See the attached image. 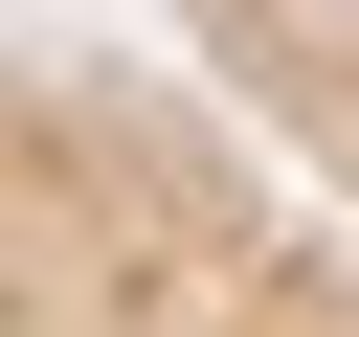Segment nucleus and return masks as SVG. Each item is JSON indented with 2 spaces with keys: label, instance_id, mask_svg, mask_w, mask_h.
Wrapping results in <instances>:
<instances>
[{
  "label": "nucleus",
  "instance_id": "nucleus-1",
  "mask_svg": "<svg viewBox=\"0 0 359 337\" xmlns=\"http://www.w3.org/2000/svg\"><path fill=\"white\" fill-rule=\"evenodd\" d=\"M0 337H359V202L202 45H22Z\"/></svg>",
  "mask_w": 359,
  "mask_h": 337
},
{
  "label": "nucleus",
  "instance_id": "nucleus-2",
  "mask_svg": "<svg viewBox=\"0 0 359 337\" xmlns=\"http://www.w3.org/2000/svg\"><path fill=\"white\" fill-rule=\"evenodd\" d=\"M157 45H202V67L359 202V0H157Z\"/></svg>",
  "mask_w": 359,
  "mask_h": 337
}]
</instances>
